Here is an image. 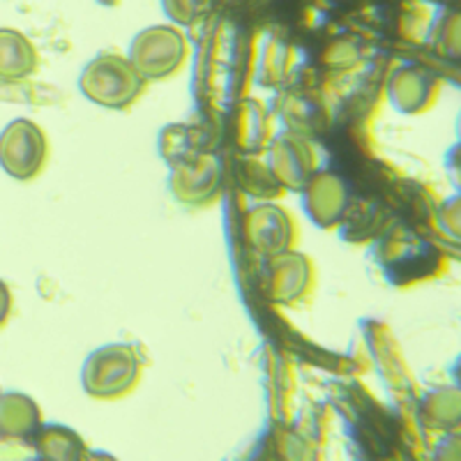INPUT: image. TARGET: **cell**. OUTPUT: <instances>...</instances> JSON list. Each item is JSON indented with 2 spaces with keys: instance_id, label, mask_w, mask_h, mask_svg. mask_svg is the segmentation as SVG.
I'll use <instances>...</instances> for the list:
<instances>
[{
  "instance_id": "obj_14",
  "label": "cell",
  "mask_w": 461,
  "mask_h": 461,
  "mask_svg": "<svg viewBox=\"0 0 461 461\" xmlns=\"http://www.w3.org/2000/svg\"><path fill=\"white\" fill-rule=\"evenodd\" d=\"M425 418L429 420V425L438 427V429H450L452 425H456L459 420V399H456V393H436L431 394V399L427 402Z\"/></svg>"
},
{
  "instance_id": "obj_15",
  "label": "cell",
  "mask_w": 461,
  "mask_h": 461,
  "mask_svg": "<svg viewBox=\"0 0 461 461\" xmlns=\"http://www.w3.org/2000/svg\"><path fill=\"white\" fill-rule=\"evenodd\" d=\"M162 7L173 26H194L210 10V0H162Z\"/></svg>"
},
{
  "instance_id": "obj_6",
  "label": "cell",
  "mask_w": 461,
  "mask_h": 461,
  "mask_svg": "<svg viewBox=\"0 0 461 461\" xmlns=\"http://www.w3.org/2000/svg\"><path fill=\"white\" fill-rule=\"evenodd\" d=\"M303 203L319 226H335L346 208L344 185L335 173H316L304 183Z\"/></svg>"
},
{
  "instance_id": "obj_5",
  "label": "cell",
  "mask_w": 461,
  "mask_h": 461,
  "mask_svg": "<svg viewBox=\"0 0 461 461\" xmlns=\"http://www.w3.org/2000/svg\"><path fill=\"white\" fill-rule=\"evenodd\" d=\"M32 450V461H86L90 450L72 427L65 425H40V429L28 440Z\"/></svg>"
},
{
  "instance_id": "obj_16",
  "label": "cell",
  "mask_w": 461,
  "mask_h": 461,
  "mask_svg": "<svg viewBox=\"0 0 461 461\" xmlns=\"http://www.w3.org/2000/svg\"><path fill=\"white\" fill-rule=\"evenodd\" d=\"M12 312V294H10V286H7L3 279H0V328L5 325L7 316Z\"/></svg>"
},
{
  "instance_id": "obj_17",
  "label": "cell",
  "mask_w": 461,
  "mask_h": 461,
  "mask_svg": "<svg viewBox=\"0 0 461 461\" xmlns=\"http://www.w3.org/2000/svg\"><path fill=\"white\" fill-rule=\"evenodd\" d=\"M436 459L459 461V446H456V438L455 443H452V440H446V443L438 447V452H436Z\"/></svg>"
},
{
  "instance_id": "obj_13",
  "label": "cell",
  "mask_w": 461,
  "mask_h": 461,
  "mask_svg": "<svg viewBox=\"0 0 461 461\" xmlns=\"http://www.w3.org/2000/svg\"><path fill=\"white\" fill-rule=\"evenodd\" d=\"M217 183H220V176H217L215 162L199 159L178 171V196L192 203H201L210 199V194L215 196Z\"/></svg>"
},
{
  "instance_id": "obj_2",
  "label": "cell",
  "mask_w": 461,
  "mask_h": 461,
  "mask_svg": "<svg viewBox=\"0 0 461 461\" xmlns=\"http://www.w3.org/2000/svg\"><path fill=\"white\" fill-rule=\"evenodd\" d=\"M141 378V357L131 344H106L90 353L81 372L84 390L95 399H121Z\"/></svg>"
},
{
  "instance_id": "obj_11",
  "label": "cell",
  "mask_w": 461,
  "mask_h": 461,
  "mask_svg": "<svg viewBox=\"0 0 461 461\" xmlns=\"http://www.w3.org/2000/svg\"><path fill=\"white\" fill-rule=\"evenodd\" d=\"M40 65L35 44L16 28H0V79L22 81Z\"/></svg>"
},
{
  "instance_id": "obj_10",
  "label": "cell",
  "mask_w": 461,
  "mask_h": 461,
  "mask_svg": "<svg viewBox=\"0 0 461 461\" xmlns=\"http://www.w3.org/2000/svg\"><path fill=\"white\" fill-rule=\"evenodd\" d=\"M294 230V221L284 210L270 208V205L254 210L249 236L261 252L273 254V257L288 252L295 236Z\"/></svg>"
},
{
  "instance_id": "obj_18",
  "label": "cell",
  "mask_w": 461,
  "mask_h": 461,
  "mask_svg": "<svg viewBox=\"0 0 461 461\" xmlns=\"http://www.w3.org/2000/svg\"><path fill=\"white\" fill-rule=\"evenodd\" d=\"M86 461H118V459H115L113 455H109V452L95 450V452H90L88 459H86Z\"/></svg>"
},
{
  "instance_id": "obj_3",
  "label": "cell",
  "mask_w": 461,
  "mask_h": 461,
  "mask_svg": "<svg viewBox=\"0 0 461 461\" xmlns=\"http://www.w3.org/2000/svg\"><path fill=\"white\" fill-rule=\"evenodd\" d=\"M189 44L185 32L173 23L148 26L131 40L127 58L146 81L171 79L183 69Z\"/></svg>"
},
{
  "instance_id": "obj_1",
  "label": "cell",
  "mask_w": 461,
  "mask_h": 461,
  "mask_svg": "<svg viewBox=\"0 0 461 461\" xmlns=\"http://www.w3.org/2000/svg\"><path fill=\"white\" fill-rule=\"evenodd\" d=\"M148 81L134 69L127 56L102 53L81 72L79 88L93 104L104 109H127L139 100Z\"/></svg>"
},
{
  "instance_id": "obj_4",
  "label": "cell",
  "mask_w": 461,
  "mask_h": 461,
  "mask_svg": "<svg viewBox=\"0 0 461 461\" xmlns=\"http://www.w3.org/2000/svg\"><path fill=\"white\" fill-rule=\"evenodd\" d=\"M49 159L47 134L37 122L16 118L0 131V168L14 180L37 178Z\"/></svg>"
},
{
  "instance_id": "obj_12",
  "label": "cell",
  "mask_w": 461,
  "mask_h": 461,
  "mask_svg": "<svg viewBox=\"0 0 461 461\" xmlns=\"http://www.w3.org/2000/svg\"><path fill=\"white\" fill-rule=\"evenodd\" d=\"M273 298L279 303H294L303 298L304 291L312 284V263L310 258L295 252H284L273 258Z\"/></svg>"
},
{
  "instance_id": "obj_7",
  "label": "cell",
  "mask_w": 461,
  "mask_h": 461,
  "mask_svg": "<svg viewBox=\"0 0 461 461\" xmlns=\"http://www.w3.org/2000/svg\"><path fill=\"white\" fill-rule=\"evenodd\" d=\"M42 425V411L23 393L0 394V440L26 443Z\"/></svg>"
},
{
  "instance_id": "obj_19",
  "label": "cell",
  "mask_w": 461,
  "mask_h": 461,
  "mask_svg": "<svg viewBox=\"0 0 461 461\" xmlns=\"http://www.w3.org/2000/svg\"><path fill=\"white\" fill-rule=\"evenodd\" d=\"M102 5H106V7H115L118 5V3H121V0H100Z\"/></svg>"
},
{
  "instance_id": "obj_8",
  "label": "cell",
  "mask_w": 461,
  "mask_h": 461,
  "mask_svg": "<svg viewBox=\"0 0 461 461\" xmlns=\"http://www.w3.org/2000/svg\"><path fill=\"white\" fill-rule=\"evenodd\" d=\"M436 79L427 69L413 68V65H403L390 79V97L397 109L406 113H420L427 106H431L436 97Z\"/></svg>"
},
{
  "instance_id": "obj_9",
  "label": "cell",
  "mask_w": 461,
  "mask_h": 461,
  "mask_svg": "<svg viewBox=\"0 0 461 461\" xmlns=\"http://www.w3.org/2000/svg\"><path fill=\"white\" fill-rule=\"evenodd\" d=\"M273 171L288 187H304L314 173V150L304 139L282 137L273 148Z\"/></svg>"
},
{
  "instance_id": "obj_20",
  "label": "cell",
  "mask_w": 461,
  "mask_h": 461,
  "mask_svg": "<svg viewBox=\"0 0 461 461\" xmlns=\"http://www.w3.org/2000/svg\"><path fill=\"white\" fill-rule=\"evenodd\" d=\"M0 394H3V393H0Z\"/></svg>"
}]
</instances>
